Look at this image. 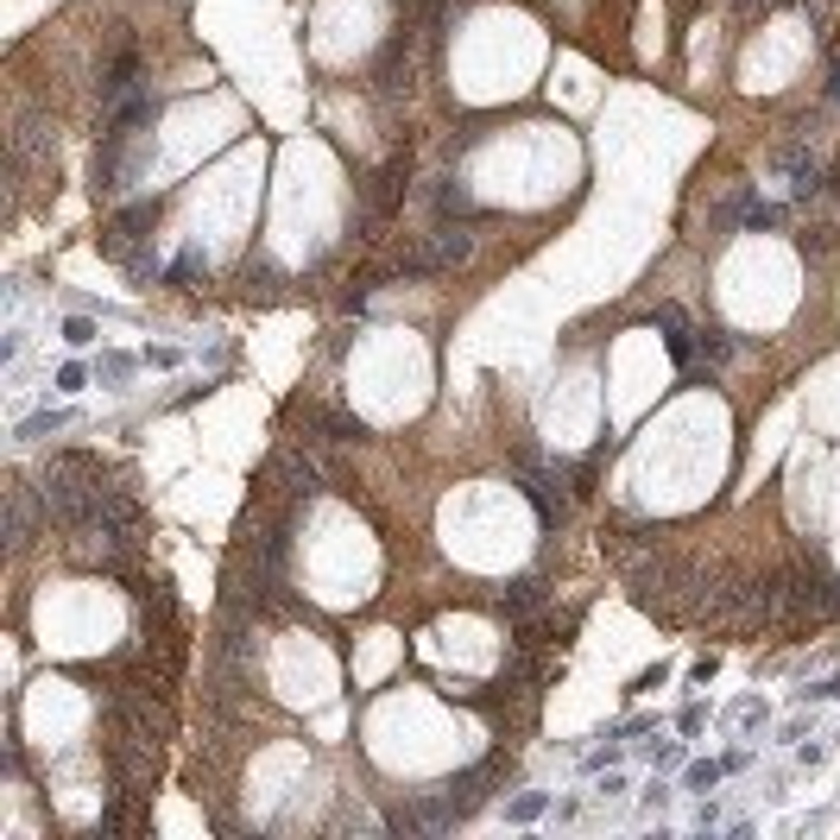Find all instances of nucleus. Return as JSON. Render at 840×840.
<instances>
[{
  "label": "nucleus",
  "instance_id": "obj_1",
  "mask_svg": "<svg viewBox=\"0 0 840 840\" xmlns=\"http://www.w3.org/2000/svg\"><path fill=\"white\" fill-rule=\"evenodd\" d=\"M468 259H474V235H468V228H462V221H436L424 240H411V247L392 254L386 273L392 278H443V273H455V266H468Z\"/></svg>",
  "mask_w": 840,
  "mask_h": 840
},
{
  "label": "nucleus",
  "instance_id": "obj_2",
  "mask_svg": "<svg viewBox=\"0 0 840 840\" xmlns=\"http://www.w3.org/2000/svg\"><path fill=\"white\" fill-rule=\"evenodd\" d=\"M405 190H411V146L405 152H392L379 171H367V184H360V209H354V240H379V228L405 209Z\"/></svg>",
  "mask_w": 840,
  "mask_h": 840
},
{
  "label": "nucleus",
  "instance_id": "obj_3",
  "mask_svg": "<svg viewBox=\"0 0 840 840\" xmlns=\"http://www.w3.org/2000/svg\"><path fill=\"white\" fill-rule=\"evenodd\" d=\"M417 45H424V32L411 20H398L386 32V45L373 51L367 63V96L379 101V108H392L398 96H411V82H417Z\"/></svg>",
  "mask_w": 840,
  "mask_h": 840
},
{
  "label": "nucleus",
  "instance_id": "obj_4",
  "mask_svg": "<svg viewBox=\"0 0 840 840\" xmlns=\"http://www.w3.org/2000/svg\"><path fill=\"white\" fill-rule=\"evenodd\" d=\"M702 582V575H695V563H683V556H676V550H651L645 563L632 569V601L645 606V613H658V620H670V613H676V594H689V587Z\"/></svg>",
  "mask_w": 840,
  "mask_h": 840
},
{
  "label": "nucleus",
  "instance_id": "obj_5",
  "mask_svg": "<svg viewBox=\"0 0 840 840\" xmlns=\"http://www.w3.org/2000/svg\"><path fill=\"white\" fill-rule=\"evenodd\" d=\"M512 481H518V493L531 500V512H537V525H544V531H563L569 525V493H575V487H563V468H556V462L518 449V455H512Z\"/></svg>",
  "mask_w": 840,
  "mask_h": 840
},
{
  "label": "nucleus",
  "instance_id": "obj_6",
  "mask_svg": "<svg viewBox=\"0 0 840 840\" xmlns=\"http://www.w3.org/2000/svg\"><path fill=\"white\" fill-rule=\"evenodd\" d=\"M783 575H790V620H840V575L821 550H809Z\"/></svg>",
  "mask_w": 840,
  "mask_h": 840
},
{
  "label": "nucleus",
  "instance_id": "obj_7",
  "mask_svg": "<svg viewBox=\"0 0 840 840\" xmlns=\"http://www.w3.org/2000/svg\"><path fill=\"white\" fill-rule=\"evenodd\" d=\"M146 158H152V146H146V134H101L96 146V196H127L134 190V177L146 171Z\"/></svg>",
  "mask_w": 840,
  "mask_h": 840
},
{
  "label": "nucleus",
  "instance_id": "obj_8",
  "mask_svg": "<svg viewBox=\"0 0 840 840\" xmlns=\"http://www.w3.org/2000/svg\"><path fill=\"white\" fill-rule=\"evenodd\" d=\"M506 778H512V752L500 745V752H487V759H481V764H468V771H455V778H449V783H436V790L449 797V809H455V816L468 821L474 809H487V802H493V790H500Z\"/></svg>",
  "mask_w": 840,
  "mask_h": 840
},
{
  "label": "nucleus",
  "instance_id": "obj_9",
  "mask_svg": "<svg viewBox=\"0 0 840 840\" xmlns=\"http://www.w3.org/2000/svg\"><path fill=\"white\" fill-rule=\"evenodd\" d=\"M259 493H278L285 506H310L316 493H323V468H316V455L278 449L273 462L259 468Z\"/></svg>",
  "mask_w": 840,
  "mask_h": 840
},
{
  "label": "nucleus",
  "instance_id": "obj_10",
  "mask_svg": "<svg viewBox=\"0 0 840 840\" xmlns=\"http://www.w3.org/2000/svg\"><path fill=\"white\" fill-rule=\"evenodd\" d=\"M152 221H158V196H134V202H120V209H115V221L101 228L96 247H101L108 259H127L139 240L152 235Z\"/></svg>",
  "mask_w": 840,
  "mask_h": 840
},
{
  "label": "nucleus",
  "instance_id": "obj_11",
  "mask_svg": "<svg viewBox=\"0 0 840 840\" xmlns=\"http://www.w3.org/2000/svg\"><path fill=\"white\" fill-rule=\"evenodd\" d=\"M152 745L158 740H134V733H108V778L120 797H139L152 783Z\"/></svg>",
  "mask_w": 840,
  "mask_h": 840
},
{
  "label": "nucleus",
  "instance_id": "obj_12",
  "mask_svg": "<svg viewBox=\"0 0 840 840\" xmlns=\"http://www.w3.org/2000/svg\"><path fill=\"white\" fill-rule=\"evenodd\" d=\"M367 417L348 405H304V443H367Z\"/></svg>",
  "mask_w": 840,
  "mask_h": 840
},
{
  "label": "nucleus",
  "instance_id": "obj_13",
  "mask_svg": "<svg viewBox=\"0 0 840 840\" xmlns=\"http://www.w3.org/2000/svg\"><path fill=\"white\" fill-rule=\"evenodd\" d=\"M778 171L790 177V196H797V202H816V196L828 190V171H821V158L809 152V139H783L778 146Z\"/></svg>",
  "mask_w": 840,
  "mask_h": 840
},
{
  "label": "nucleus",
  "instance_id": "obj_14",
  "mask_svg": "<svg viewBox=\"0 0 840 840\" xmlns=\"http://www.w3.org/2000/svg\"><path fill=\"white\" fill-rule=\"evenodd\" d=\"M39 518H51V512H45V493L26 487V481H13V487H7V544H13V550H32V537H39Z\"/></svg>",
  "mask_w": 840,
  "mask_h": 840
},
{
  "label": "nucleus",
  "instance_id": "obj_15",
  "mask_svg": "<svg viewBox=\"0 0 840 840\" xmlns=\"http://www.w3.org/2000/svg\"><path fill=\"white\" fill-rule=\"evenodd\" d=\"M550 606V582L544 575H512L506 587H500V594H493V613H500V620H531V613H544Z\"/></svg>",
  "mask_w": 840,
  "mask_h": 840
},
{
  "label": "nucleus",
  "instance_id": "obj_16",
  "mask_svg": "<svg viewBox=\"0 0 840 840\" xmlns=\"http://www.w3.org/2000/svg\"><path fill=\"white\" fill-rule=\"evenodd\" d=\"M431 216H436V221H462V228H474V221H487V209H481V202H474V190L449 171V177H436V184H431Z\"/></svg>",
  "mask_w": 840,
  "mask_h": 840
},
{
  "label": "nucleus",
  "instance_id": "obj_17",
  "mask_svg": "<svg viewBox=\"0 0 840 840\" xmlns=\"http://www.w3.org/2000/svg\"><path fill=\"white\" fill-rule=\"evenodd\" d=\"M651 329L664 335V348H670V360H676V367H695V323H689V310L683 304H658V310H651Z\"/></svg>",
  "mask_w": 840,
  "mask_h": 840
},
{
  "label": "nucleus",
  "instance_id": "obj_18",
  "mask_svg": "<svg viewBox=\"0 0 840 840\" xmlns=\"http://www.w3.org/2000/svg\"><path fill=\"white\" fill-rule=\"evenodd\" d=\"M139 89V51L134 45H120L115 58L101 63V77H96V101H101V115L115 108V101H127Z\"/></svg>",
  "mask_w": 840,
  "mask_h": 840
},
{
  "label": "nucleus",
  "instance_id": "obj_19",
  "mask_svg": "<svg viewBox=\"0 0 840 840\" xmlns=\"http://www.w3.org/2000/svg\"><path fill=\"white\" fill-rule=\"evenodd\" d=\"M158 108H165V101H158L146 82H139L127 101H115V108H108V127H101V134H146V127L158 120Z\"/></svg>",
  "mask_w": 840,
  "mask_h": 840
},
{
  "label": "nucleus",
  "instance_id": "obj_20",
  "mask_svg": "<svg viewBox=\"0 0 840 840\" xmlns=\"http://www.w3.org/2000/svg\"><path fill=\"white\" fill-rule=\"evenodd\" d=\"M783 202H764L759 190H752V184H745V209H740V235H778L783 228Z\"/></svg>",
  "mask_w": 840,
  "mask_h": 840
},
{
  "label": "nucleus",
  "instance_id": "obj_21",
  "mask_svg": "<svg viewBox=\"0 0 840 840\" xmlns=\"http://www.w3.org/2000/svg\"><path fill=\"white\" fill-rule=\"evenodd\" d=\"M733 354H740V335H733V329H695V367L721 373Z\"/></svg>",
  "mask_w": 840,
  "mask_h": 840
},
{
  "label": "nucleus",
  "instance_id": "obj_22",
  "mask_svg": "<svg viewBox=\"0 0 840 840\" xmlns=\"http://www.w3.org/2000/svg\"><path fill=\"white\" fill-rule=\"evenodd\" d=\"M834 247H840V228H834V221H809V228L797 235V254L809 259V266H821Z\"/></svg>",
  "mask_w": 840,
  "mask_h": 840
},
{
  "label": "nucleus",
  "instance_id": "obj_23",
  "mask_svg": "<svg viewBox=\"0 0 840 840\" xmlns=\"http://www.w3.org/2000/svg\"><path fill=\"white\" fill-rule=\"evenodd\" d=\"M740 209H745V184H740V190H727L721 202H714V240L740 235Z\"/></svg>",
  "mask_w": 840,
  "mask_h": 840
},
{
  "label": "nucleus",
  "instance_id": "obj_24",
  "mask_svg": "<svg viewBox=\"0 0 840 840\" xmlns=\"http://www.w3.org/2000/svg\"><path fill=\"white\" fill-rule=\"evenodd\" d=\"M544 809H550L544 790H518V797H506V821H518V828H525V821H537Z\"/></svg>",
  "mask_w": 840,
  "mask_h": 840
},
{
  "label": "nucleus",
  "instance_id": "obj_25",
  "mask_svg": "<svg viewBox=\"0 0 840 840\" xmlns=\"http://www.w3.org/2000/svg\"><path fill=\"white\" fill-rule=\"evenodd\" d=\"M721 778H727V759H695V764L683 771V783H689V790H702V797H708Z\"/></svg>",
  "mask_w": 840,
  "mask_h": 840
},
{
  "label": "nucleus",
  "instance_id": "obj_26",
  "mask_svg": "<svg viewBox=\"0 0 840 840\" xmlns=\"http://www.w3.org/2000/svg\"><path fill=\"white\" fill-rule=\"evenodd\" d=\"M63 424H70V411H39V417H26L20 424V436L26 443H45V436H58Z\"/></svg>",
  "mask_w": 840,
  "mask_h": 840
},
{
  "label": "nucleus",
  "instance_id": "obj_27",
  "mask_svg": "<svg viewBox=\"0 0 840 840\" xmlns=\"http://www.w3.org/2000/svg\"><path fill=\"white\" fill-rule=\"evenodd\" d=\"M202 273H209V259H202V247H184V254L171 259V285H196Z\"/></svg>",
  "mask_w": 840,
  "mask_h": 840
},
{
  "label": "nucleus",
  "instance_id": "obj_28",
  "mask_svg": "<svg viewBox=\"0 0 840 840\" xmlns=\"http://www.w3.org/2000/svg\"><path fill=\"white\" fill-rule=\"evenodd\" d=\"M120 266H127V278H134V285H152V278H158V254H152V247H134Z\"/></svg>",
  "mask_w": 840,
  "mask_h": 840
},
{
  "label": "nucleus",
  "instance_id": "obj_29",
  "mask_svg": "<svg viewBox=\"0 0 840 840\" xmlns=\"http://www.w3.org/2000/svg\"><path fill=\"white\" fill-rule=\"evenodd\" d=\"M120 828H127V797H120V790H115V802H108V809H101V816H96V840H115Z\"/></svg>",
  "mask_w": 840,
  "mask_h": 840
},
{
  "label": "nucleus",
  "instance_id": "obj_30",
  "mask_svg": "<svg viewBox=\"0 0 840 840\" xmlns=\"http://www.w3.org/2000/svg\"><path fill=\"white\" fill-rule=\"evenodd\" d=\"M134 367H139L134 354H115V348H108V354H101V360H96V373H101V379H108V386H120V379H127V373H134Z\"/></svg>",
  "mask_w": 840,
  "mask_h": 840
},
{
  "label": "nucleus",
  "instance_id": "obj_31",
  "mask_svg": "<svg viewBox=\"0 0 840 840\" xmlns=\"http://www.w3.org/2000/svg\"><path fill=\"white\" fill-rule=\"evenodd\" d=\"M240 278H247V285H273V278H278V266H273V259H266V254H247V266H240Z\"/></svg>",
  "mask_w": 840,
  "mask_h": 840
},
{
  "label": "nucleus",
  "instance_id": "obj_32",
  "mask_svg": "<svg viewBox=\"0 0 840 840\" xmlns=\"http://www.w3.org/2000/svg\"><path fill=\"white\" fill-rule=\"evenodd\" d=\"M63 342H70V348H89V342H96V323H89V316H70V323H63Z\"/></svg>",
  "mask_w": 840,
  "mask_h": 840
},
{
  "label": "nucleus",
  "instance_id": "obj_33",
  "mask_svg": "<svg viewBox=\"0 0 840 840\" xmlns=\"http://www.w3.org/2000/svg\"><path fill=\"white\" fill-rule=\"evenodd\" d=\"M89 386V367H82V360H63L58 367V392H82Z\"/></svg>",
  "mask_w": 840,
  "mask_h": 840
},
{
  "label": "nucleus",
  "instance_id": "obj_34",
  "mask_svg": "<svg viewBox=\"0 0 840 840\" xmlns=\"http://www.w3.org/2000/svg\"><path fill=\"white\" fill-rule=\"evenodd\" d=\"M651 759H658V771H676V764H683V745H664V752H651Z\"/></svg>",
  "mask_w": 840,
  "mask_h": 840
},
{
  "label": "nucleus",
  "instance_id": "obj_35",
  "mask_svg": "<svg viewBox=\"0 0 840 840\" xmlns=\"http://www.w3.org/2000/svg\"><path fill=\"white\" fill-rule=\"evenodd\" d=\"M146 367H177V348H146Z\"/></svg>",
  "mask_w": 840,
  "mask_h": 840
},
{
  "label": "nucleus",
  "instance_id": "obj_36",
  "mask_svg": "<svg viewBox=\"0 0 840 840\" xmlns=\"http://www.w3.org/2000/svg\"><path fill=\"white\" fill-rule=\"evenodd\" d=\"M802 695H816V702H834V695H840V676H828L821 689H802Z\"/></svg>",
  "mask_w": 840,
  "mask_h": 840
},
{
  "label": "nucleus",
  "instance_id": "obj_37",
  "mask_svg": "<svg viewBox=\"0 0 840 840\" xmlns=\"http://www.w3.org/2000/svg\"><path fill=\"white\" fill-rule=\"evenodd\" d=\"M828 196H840V165H828Z\"/></svg>",
  "mask_w": 840,
  "mask_h": 840
},
{
  "label": "nucleus",
  "instance_id": "obj_38",
  "mask_svg": "<svg viewBox=\"0 0 840 840\" xmlns=\"http://www.w3.org/2000/svg\"><path fill=\"white\" fill-rule=\"evenodd\" d=\"M828 101H840V63H834V77H828Z\"/></svg>",
  "mask_w": 840,
  "mask_h": 840
},
{
  "label": "nucleus",
  "instance_id": "obj_39",
  "mask_svg": "<svg viewBox=\"0 0 840 840\" xmlns=\"http://www.w3.org/2000/svg\"><path fill=\"white\" fill-rule=\"evenodd\" d=\"M733 7H740V13H752V7H764V0H733Z\"/></svg>",
  "mask_w": 840,
  "mask_h": 840
}]
</instances>
